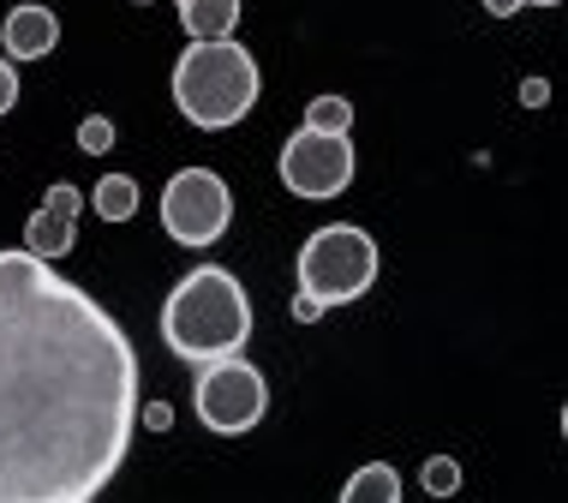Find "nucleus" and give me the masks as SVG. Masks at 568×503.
<instances>
[{
  "instance_id": "nucleus-19",
  "label": "nucleus",
  "mask_w": 568,
  "mask_h": 503,
  "mask_svg": "<svg viewBox=\"0 0 568 503\" xmlns=\"http://www.w3.org/2000/svg\"><path fill=\"white\" fill-rule=\"evenodd\" d=\"M324 312H329V306H317V300L305 294V288L294 294V324H317V318H324Z\"/></svg>"
},
{
  "instance_id": "nucleus-14",
  "label": "nucleus",
  "mask_w": 568,
  "mask_h": 503,
  "mask_svg": "<svg viewBox=\"0 0 568 503\" xmlns=\"http://www.w3.org/2000/svg\"><path fill=\"white\" fill-rule=\"evenodd\" d=\"M419 485H425L432 497H455V492H460V462H455V455H425Z\"/></svg>"
},
{
  "instance_id": "nucleus-12",
  "label": "nucleus",
  "mask_w": 568,
  "mask_h": 503,
  "mask_svg": "<svg viewBox=\"0 0 568 503\" xmlns=\"http://www.w3.org/2000/svg\"><path fill=\"white\" fill-rule=\"evenodd\" d=\"M90 210L102 222H132L138 217V180L132 174H102L97 192H90Z\"/></svg>"
},
{
  "instance_id": "nucleus-2",
  "label": "nucleus",
  "mask_w": 568,
  "mask_h": 503,
  "mask_svg": "<svg viewBox=\"0 0 568 503\" xmlns=\"http://www.w3.org/2000/svg\"><path fill=\"white\" fill-rule=\"evenodd\" d=\"M245 335H252V300L234 270L222 264H197L192 276L174 282L162 306V342L174 348L180 360L204 365V360H222V354H240Z\"/></svg>"
},
{
  "instance_id": "nucleus-9",
  "label": "nucleus",
  "mask_w": 568,
  "mask_h": 503,
  "mask_svg": "<svg viewBox=\"0 0 568 503\" xmlns=\"http://www.w3.org/2000/svg\"><path fill=\"white\" fill-rule=\"evenodd\" d=\"M180 24H186V37H192V42L234 37V24H240V0H180Z\"/></svg>"
},
{
  "instance_id": "nucleus-4",
  "label": "nucleus",
  "mask_w": 568,
  "mask_h": 503,
  "mask_svg": "<svg viewBox=\"0 0 568 503\" xmlns=\"http://www.w3.org/2000/svg\"><path fill=\"white\" fill-rule=\"evenodd\" d=\"M377 282V240L353 222H329L317 228L300 247V288L317 306H347L365 288Z\"/></svg>"
},
{
  "instance_id": "nucleus-21",
  "label": "nucleus",
  "mask_w": 568,
  "mask_h": 503,
  "mask_svg": "<svg viewBox=\"0 0 568 503\" xmlns=\"http://www.w3.org/2000/svg\"><path fill=\"white\" fill-rule=\"evenodd\" d=\"M520 7H527V0H485V12H490V19H515Z\"/></svg>"
},
{
  "instance_id": "nucleus-7",
  "label": "nucleus",
  "mask_w": 568,
  "mask_h": 503,
  "mask_svg": "<svg viewBox=\"0 0 568 503\" xmlns=\"http://www.w3.org/2000/svg\"><path fill=\"white\" fill-rule=\"evenodd\" d=\"M282 187L294 198H335L353 187V139L347 132H312L300 127L282 144Z\"/></svg>"
},
{
  "instance_id": "nucleus-11",
  "label": "nucleus",
  "mask_w": 568,
  "mask_h": 503,
  "mask_svg": "<svg viewBox=\"0 0 568 503\" xmlns=\"http://www.w3.org/2000/svg\"><path fill=\"white\" fill-rule=\"evenodd\" d=\"M342 503H402V474L389 462H365L359 474L342 485Z\"/></svg>"
},
{
  "instance_id": "nucleus-16",
  "label": "nucleus",
  "mask_w": 568,
  "mask_h": 503,
  "mask_svg": "<svg viewBox=\"0 0 568 503\" xmlns=\"http://www.w3.org/2000/svg\"><path fill=\"white\" fill-rule=\"evenodd\" d=\"M42 210H54V217H72V222H79V210H84V192L72 187V180H54V187L42 192Z\"/></svg>"
},
{
  "instance_id": "nucleus-8",
  "label": "nucleus",
  "mask_w": 568,
  "mask_h": 503,
  "mask_svg": "<svg viewBox=\"0 0 568 503\" xmlns=\"http://www.w3.org/2000/svg\"><path fill=\"white\" fill-rule=\"evenodd\" d=\"M0 42H7V60H42V54H54V42H60L54 7H37V0L12 7L7 24H0Z\"/></svg>"
},
{
  "instance_id": "nucleus-17",
  "label": "nucleus",
  "mask_w": 568,
  "mask_h": 503,
  "mask_svg": "<svg viewBox=\"0 0 568 503\" xmlns=\"http://www.w3.org/2000/svg\"><path fill=\"white\" fill-rule=\"evenodd\" d=\"M12 102H19V60L0 54V114H12Z\"/></svg>"
},
{
  "instance_id": "nucleus-3",
  "label": "nucleus",
  "mask_w": 568,
  "mask_h": 503,
  "mask_svg": "<svg viewBox=\"0 0 568 503\" xmlns=\"http://www.w3.org/2000/svg\"><path fill=\"white\" fill-rule=\"evenodd\" d=\"M252 102H257V60L234 37L192 42L174 60V109L197 132H227L234 120L252 114Z\"/></svg>"
},
{
  "instance_id": "nucleus-5",
  "label": "nucleus",
  "mask_w": 568,
  "mask_h": 503,
  "mask_svg": "<svg viewBox=\"0 0 568 503\" xmlns=\"http://www.w3.org/2000/svg\"><path fill=\"white\" fill-rule=\"evenodd\" d=\"M192 408L216 437H240L270 414V384L252 360L222 354V360H204V372L192 384Z\"/></svg>"
},
{
  "instance_id": "nucleus-13",
  "label": "nucleus",
  "mask_w": 568,
  "mask_h": 503,
  "mask_svg": "<svg viewBox=\"0 0 568 503\" xmlns=\"http://www.w3.org/2000/svg\"><path fill=\"white\" fill-rule=\"evenodd\" d=\"M305 127L312 132H347L353 127V102L347 97H312L305 102Z\"/></svg>"
},
{
  "instance_id": "nucleus-6",
  "label": "nucleus",
  "mask_w": 568,
  "mask_h": 503,
  "mask_svg": "<svg viewBox=\"0 0 568 503\" xmlns=\"http://www.w3.org/2000/svg\"><path fill=\"white\" fill-rule=\"evenodd\" d=\"M234 222V192L216 168H180L162 187V228L180 247H216Z\"/></svg>"
},
{
  "instance_id": "nucleus-22",
  "label": "nucleus",
  "mask_w": 568,
  "mask_h": 503,
  "mask_svg": "<svg viewBox=\"0 0 568 503\" xmlns=\"http://www.w3.org/2000/svg\"><path fill=\"white\" fill-rule=\"evenodd\" d=\"M527 7H557V0H527Z\"/></svg>"
},
{
  "instance_id": "nucleus-23",
  "label": "nucleus",
  "mask_w": 568,
  "mask_h": 503,
  "mask_svg": "<svg viewBox=\"0 0 568 503\" xmlns=\"http://www.w3.org/2000/svg\"><path fill=\"white\" fill-rule=\"evenodd\" d=\"M138 7H150V0H138Z\"/></svg>"
},
{
  "instance_id": "nucleus-1",
  "label": "nucleus",
  "mask_w": 568,
  "mask_h": 503,
  "mask_svg": "<svg viewBox=\"0 0 568 503\" xmlns=\"http://www.w3.org/2000/svg\"><path fill=\"white\" fill-rule=\"evenodd\" d=\"M138 425L114 312L37 252H0V503H90Z\"/></svg>"
},
{
  "instance_id": "nucleus-18",
  "label": "nucleus",
  "mask_w": 568,
  "mask_h": 503,
  "mask_svg": "<svg viewBox=\"0 0 568 503\" xmlns=\"http://www.w3.org/2000/svg\"><path fill=\"white\" fill-rule=\"evenodd\" d=\"M138 420H144L150 425V432H168V425H174V408H168V402H138Z\"/></svg>"
},
{
  "instance_id": "nucleus-10",
  "label": "nucleus",
  "mask_w": 568,
  "mask_h": 503,
  "mask_svg": "<svg viewBox=\"0 0 568 503\" xmlns=\"http://www.w3.org/2000/svg\"><path fill=\"white\" fill-rule=\"evenodd\" d=\"M72 247H79V222L72 217H54V210H37V217L24 222V252H37V258H67Z\"/></svg>"
},
{
  "instance_id": "nucleus-20",
  "label": "nucleus",
  "mask_w": 568,
  "mask_h": 503,
  "mask_svg": "<svg viewBox=\"0 0 568 503\" xmlns=\"http://www.w3.org/2000/svg\"><path fill=\"white\" fill-rule=\"evenodd\" d=\"M520 102H527V109H545V102H550V84H545V79H527V84H520Z\"/></svg>"
},
{
  "instance_id": "nucleus-15",
  "label": "nucleus",
  "mask_w": 568,
  "mask_h": 503,
  "mask_svg": "<svg viewBox=\"0 0 568 503\" xmlns=\"http://www.w3.org/2000/svg\"><path fill=\"white\" fill-rule=\"evenodd\" d=\"M79 150L84 157H109L114 150V120L109 114H84L79 120Z\"/></svg>"
}]
</instances>
